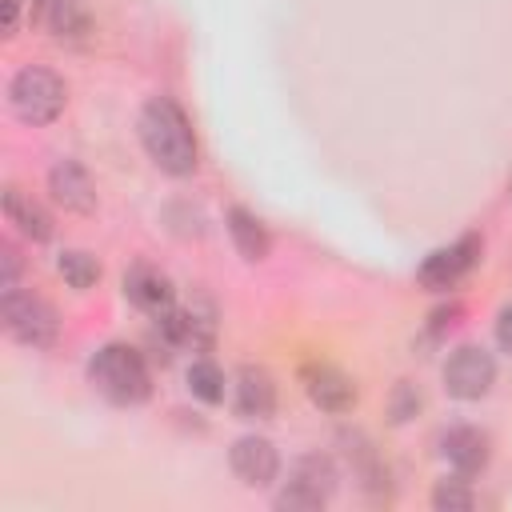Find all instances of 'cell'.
Here are the masks:
<instances>
[{
    "mask_svg": "<svg viewBox=\"0 0 512 512\" xmlns=\"http://www.w3.org/2000/svg\"><path fill=\"white\" fill-rule=\"evenodd\" d=\"M140 144L152 156V164L168 176L196 172V136L184 116V108L168 96H152L140 112Z\"/></svg>",
    "mask_w": 512,
    "mask_h": 512,
    "instance_id": "cell-1",
    "label": "cell"
},
{
    "mask_svg": "<svg viewBox=\"0 0 512 512\" xmlns=\"http://www.w3.org/2000/svg\"><path fill=\"white\" fill-rule=\"evenodd\" d=\"M88 380L96 384L100 396H108L112 404H144L152 396V376L148 364L136 348L128 344H104L92 360H88Z\"/></svg>",
    "mask_w": 512,
    "mask_h": 512,
    "instance_id": "cell-2",
    "label": "cell"
},
{
    "mask_svg": "<svg viewBox=\"0 0 512 512\" xmlns=\"http://www.w3.org/2000/svg\"><path fill=\"white\" fill-rule=\"evenodd\" d=\"M64 100H68L64 80L52 68H40V64H24L8 84V104H12L16 120H24L32 128L52 124L64 112Z\"/></svg>",
    "mask_w": 512,
    "mask_h": 512,
    "instance_id": "cell-3",
    "label": "cell"
},
{
    "mask_svg": "<svg viewBox=\"0 0 512 512\" xmlns=\"http://www.w3.org/2000/svg\"><path fill=\"white\" fill-rule=\"evenodd\" d=\"M0 320H4L8 336L20 340V344H28V348H52L56 336H60L56 308L44 296H36V292L8 288L0 296Z\"/></svg>",
    "mask_w": 512,
    "mask_h": 512,
    "instance_id": "cell-4",
    "label": "cell"
},
{
    "mask_svg": "<svg viewBox=\"0 0 512 512\" xmlns=\"http://www.w3.org/2000/svg\"><path fill=\"white\" fill-rule=\"evenodd\" d=\"M336 492V468L328 456H300L288 484L276 492L280 512H312Z\"/></svg>",
    "mask_w": 512,
    "mask_h": 512,
    "instance_id": "cell-5",
    "label": "cell"
},
{
    "mask_svg": "<svg viewBox=\"0 0 512 512\" xmlns=\"http://www.w3.org/2000/svg\"><path fill=\"white\" fill-rule=\"evenodd\" d=\"M496 384V360L488 348L480 344H460L448 360H444V388L456 400H480L488 396V388Z\"/></svg>",
    "mask_w": 512,
    "mask_h": 512,
    "instance_id": "cell-6",
    "label": "cell"
},
{
    "mask_svg": "<svg viewBox=\"0 0 512 512\" xmlns=\"http://www.w3.org/2000/svg\"><path fill=\"white\" fill-rule=\"evenodd\" d=\"M480 236L476 232H468V236H460L456 244H448V248H436L432 256H424V264L416 268V280L424 284V288H432V292H444V288H452L464 272H472V264L480 260Z\"/></svg>",
    "mask_w": 512,
    "mask_h": 512,
    "instance_id": "cell-7",
    "label": "cell"
},
{
    "mask_svg": "<svg viewBox=\"0 0 512 512\" xmlns=\"http://www.w3.org/2000/svg\"><path fill=\"white\" fill-rule=\"evenodd\" d=\"M300 380H304V392H308V400L316 404V408H324V412H348L352 404H356V384L336 368V364H320V360H312V364H304L300 368Z\"/></svg>",
    "mask_w": 512,
    "mask_h": 512,
    "instance_id": "cell-8",
    "label": "cell"
},
{
    "mask_svg": "<svg viewBox=\"0 0 512 512\" xmlns=\"http://www.w3.org/2000/svg\"><path fill=\"white\" fill-rule=\"evenodd\" d=\"M228 464L240 476V484H248V488H268L280 472V456H276L272 440H264V436H240L228 452Z\"/></svg>",
    "mask_w": 512,
    "mask_h": 512,
    "instance_id": "cell-9",
    "label": "cell"
},
{
    "mask_svg": "<svg viewBox=\"0 0 512 512\" xmlns=\"http://www.w3.org/2000/svg\"><path fill=\"white\" fill-rule=\"evenodd\" d=\"M48 192L68 212H80V216L96 212V184H92V176L80 160H56L52 172H48Z\"/></svg>",
    "mask_w": 512,
    "mask_h": 512,
    "instance_id": "cell-10",
    "label": "cell"
},
{
    "mask_svg": "<svg viewBox=\"0 0 512 512\" xmlns=\"http://www.w3.org/2000/svg\"><path fill=\"white\" fill-rule=\"evenodd\" d=\"M124 296H128L140 312H152V316H160V312H168V308L176 304L172 280H168L160 268H152V264H136V268L124 272Z\"/></svg>",
    "mask_w": 512,
    "mask_h": 512,
    "instance_id": "cell-11",
    "label": "cell"
},
{
    "mask_svg": "<svg viewBox=\"0 0 512 512\" xmlns=\"http://www.w3.org/2000/svg\"><path fill=\"white\" fill-rule=\"evenodd\" d=\"M236 412H240V420H268L276 412V384H272L268 368L244 364L236 372Z\"/></svg>",
    "mask_w": 512,
    "mask_h": 512,
    "instance_id": "cell-12",
    "label": "cell"
},
{
    "mask_svg": "<svg viewBox=\"0 0 512 512\" xmlns=\"http://www.w3.org/2000/svg\"><path fill=\"white\" fill-rule=\"evenodd\" d=\"M32 16L60 40H76L88 32L92 16H88V4L84 0H28Z\"/></svg>",
    "mask_w": 512,
    "mask_h": 512,
    "instance_id": "cell-13",
    "label": "cell"
},
{
    "mask_svg": "<svg viewBox=\"0 0 512 512\" xmlns=\"http://www.w3.org/2000/svg\"><path fill=\"white\" fill-rule=\"evenodd\" d=\"M440 448H444V460L460 476H476L488 464V436L480 428H468V424L464 428H452V432H444Z\"/></svg>",
    "mask_w": 512,
    "mask_h": 512,
    "instance_id": "cell-14",
    "label": "cell"
},
{
    "mask_svg": "<svg viewBox=\"0 0 512 512\" xmlns=\"http://www.w3.org/2000/svg\"><path fill=\"white\" fill-rule=\"evenodd\" d=\"M4 216H8V224H16L20 236H28L36 244L52 240V216H48V208L40 200L24 196L20 188H4Z\"/></svg>",
    "mask_w": 512,
    "mask_h": 512,
    "instance_id": "cell-15",
    "label": "cell"
},
{
    "mask_svg": "<svg viewBox=\"0 0 512 512\" xmlns=\"http://www.w3.org/2000/svg\"><path fill=\"white\" fill-rule=\"evenodd\" d=\"M228 236H232L236 252H240L248 264H260V260L268 256V248H272L268 228H264L248 208H228Z\"/></svg>",
    "mask_w": 512,
    "mask_h": 512,
    "instance_id": "cell-16",
    "label": "cell"
},
{
    "mask_svg": "<svg viewBox=\"0 0 512 512\" xmlns=\"http://www.w3.org/2000/svg\"><path fill=\"white\" fill-rule=\"evenodd\" d=\"M156 324H160V336L168 340V344H176V348H204L208 344V320H200L192 308H168V312H160L156 316Z\"/></svg>",
    "mask_w": 512,
    "mask_h": 512,
    "instance_id": "cell-17",
    "label": "cell"
},
{
    "mask_svg": "<svg viewBox=\"0 0 512 512\" xmlns=\"http://www.w3.org/2000/svg\"><path fill=\"white\" fill-rule=\"evenodd\" d=\"M56 268H60V276L68 280V288H76V292H84V288H92V284L100 280V260H96L92 252H84V248L60 252Z\"/></svg>",
    "mask_w": 512,
    "mask_h": 512,
    "instance_id": "cell-18",
    "label": "cell"
},
{
    "mask_svg": "<svg viewBox=\"0 0 512 512\" xmlns=\"http://www.w3.org/2000/svg\"><path fill=\"white\" fill-rule=\"evenodd\" d=\"M188 388H192L196 400L220 404V400H224V372H220L212 360H192V368H188Z\"/></svg>",
    "mask_w": 512,
    "mask_h": 512,
    "instance_id": "cell-19",
    "label": "cell"
},
{
    "mask_svg": "<svg viewBox=\"0 0 512 512\" xmlns=\"http://www.w3.org/2000/svg\"><path fill=\"white\" fill-rule=\"evenodd\" d=\"M472 504H476V496L464 488V480H440V484L432 488V508H440V512L472 508Z\"/></svg>",
    "mask_w": 512,
    "mask_h": 512,
    "instance_id": "cell-20",
    "label": "cell"
},
{
    "mask_svg": "<svg viewBox=\"0 0 512 512\" xmlns=\"http://www.w3.org/2000/svg\"><path fill=\"white\" fill-rule=\"evenodd\" d=\"M416 412H420V392H416V384L400 380L396 392H392V420L404 424V420H412Z\"/></svg>",
    "mask_w": 512,
    "mask_h": 512,
    "instance_id": "cell-21",
    "label": "cell"
},
{
    "mask_svg": "<svg viewBox=\"0 0 512 512\" xmlns=\"http://www.w3.org/2000/svg\"><path fill=\"white\" fill-rule=\"evenodd\" d=\"M0 264H4V272H0V288L8 292V288H16V276H20V252H16L12 244H0Z\"/></svg>",
    "mask_w": 512,
    "mask_h": 512,
    "instance_id": "cell-22",
    "label": "cell"
},
{
    "mask_svg": "<svg viewBox=\"0 0 512 512\" xmlns=\"http://www.w3.org/2000/svg\"><path fill=\"white\" fill-rule=\"evenodd\" d=\"M496 344H500L504 352H512V304H504V308L496 312Z\"/></svg>",
    "mask_w": 512,
    "mask_h": 512,
    "instance_id": "cell-23",
    "label": "cell"
},
{
    "mask_svg": "<svg viewBox=\"0 0 512 512\" xmlns=\"http://www.w3.org/2000/svg\"><path fill=\"white\" fill-rule=\"evenodd\" d=\"M456 316H460V304H448V308H440V312L432 316V332H444V328H452V324H456Z\"/></svg>",
    "mask_w": 512,
    "mask_h": 512,
    "instance_id": "cell-24",
    "label": "cell"
},
{
    "mask_svg": "<svg viewBox=\"0 0 512 512\" xmlns=\"http://www.w3.org/2000/svg\"><path fill=\"white\" fill-rule=\"evenodd\" d=\"M20 28V0H4V32L12 36Z\"/></svg>",
    "mask_w": 512,
    "mask_h": 512,
    "instance_id": "cell-25",
    "label": "cell"
},
{
    "mask_svg": "<svg viewBox=\"0 0 512 512\" xmlns=\"http://www.w3.org/2000/svg\"><path fill=\"white\" fill-rule=\"evenodd\" d=\"M508 188H512V172H508Z\"/></svg>",
    "mask_w": 512,
    "mask_h": 512,
    "instance_id": "cell-26",
    "label": "cell"
}]
</instances>
